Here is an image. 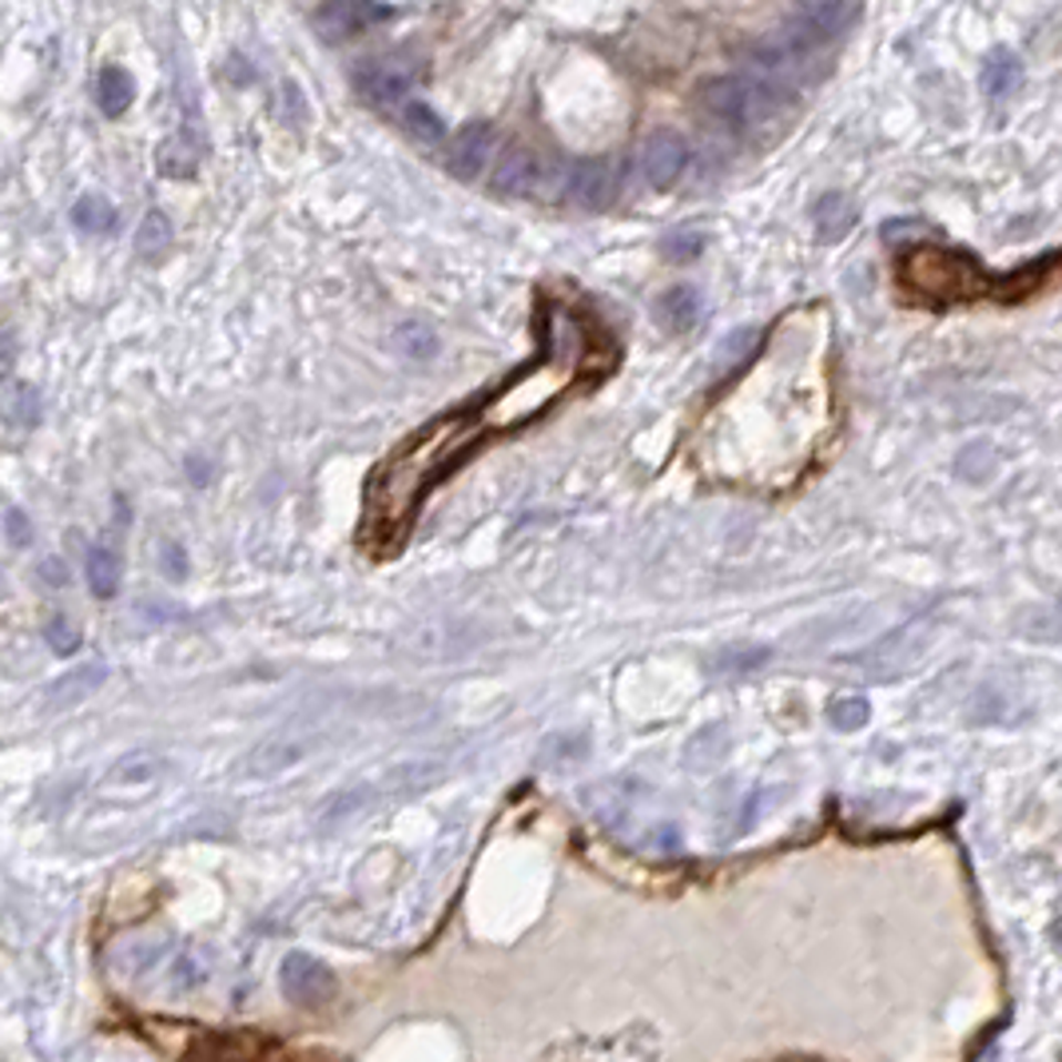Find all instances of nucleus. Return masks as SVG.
<instances>
[{
  "instance_id": "obj_1",
  "label": "nucleus",
  "mask_w": 1062,
  "mask_h": 1062,
  "mask_svg": "<svg viewBox=\"0 0 1062 1062\" xmlns=\"http://www.w3.org/2000/svg\"><path fill=\"white\" fill-rule=\"evenodd\" d=\"M470 439H474V430L462 419H442L430 422L410 442H402L374 470L371 486H367V534H374L379 542L402 534L410 514L419 509L422 494L442 478V470H450V462L470 446Z\"/></svg>"
},
{
  "instance_id": "obj_2",
  "label": "nucleus",
  "mask_w": 1062,
  "mask_h": 1062,
  "mask_svg": "<svg viewBox=\"0 0 1062 1062\" xmlns=\"http://www.w3.org/2000/svg\"><path fill=\"white\" fill-rule=\"evenodd\" d=\"M577 359H581V342H561L554 339L549 351L526 367L522 374L497 390L494 399L482 406V426L486 430H514L534 422L537 414H546L577 379Z\"/></svg>"
},
{
  "instance_id": "obj_3",
  "label": "nucleus",
  "mask_w": 1062,
  "mask_h": 1062,
  "mask_svg": "<svg viewBox=\"0 0 1062 1062\" xmlns=\"http://www.w3.org/2000/svg\"><path fill=\"white\" fill-rule=\"evenodd\" d=\"M896 275L907 291L927 302H936V307L979 299V295H987L994 287V279L979 267L975 255L951 251V247H936V244H916L907 247V251H899Z\"/></svg>"
},
{
  "instance_id": "obj_4",
  "label": "nucleus",
  "mask_w": 1062,
  "mask_h": 1062,
  "mask_svg": "<svg viewBox=\"0 0 1062 1062\" xmlns=\"http://www.w3.org/2000/svg\"><path fill=\"white\" fill-rule=\"evenodd\" d=\"M569 167H561L557 159L534 156L529 147H509L506 156L497 159L489 187L497 195H557L566 192Z\"/></svg>"
},
{
  "instance_id": "obj_5",
  "label": "nucleus",
  "mask_w": 1062,
  "mask_h": 1062,
  "mask_svg": "<svg viewBox=\"0 0 1062 1062\" xmlns=\"http://www.w3.org/2000/svg\"><path fill=\"white\" fill-rule=\"evenodd\" d=\"M769 104H772V92L749 76H721L704 89V107H709V116L721 120V124L732 127V132L749 127Z\"/></svg>"
},
{
  "instance_id": "obj_6",
  "label": "nucleus",
  "mask_w": 1062,
  "mask_h": 1062,
  "mask_svg": "<svg viewBox=\"0 0 1062 1062\" xmlns=\"http://www.w3.org/2000/svg\"><path fill=\"white\" fill-rule=\"evenodd\" d=\"M414 80H419V64L410 56H382V60H367V64L354 72V89H359V96L367 100V104L390 112V107H399L402 100L410 96Z\"/></svg>"
},
{
  "instance_id": "obj_7",
  "label": "nucleus",
  "mask_w": 1062,
  "mask_h": 1062,
  "mask_svg": "<svg viewBox=\"0 0 1062 1062\" xmlns=\"http://www.w3.org/2000/svg\"><path fill=\"white\" fill-rule=\"evenodd\" d=\"M279 987H283V994L295 1007H307V1011L327 1007L334 994H339L334 971L322 963V959L307 956V951H291V956L279 963Z\"/></svg>"
},
{
  "instance_id": "obj_8",
  "label": "nucleus",
  "mask_w": 1062,
  "mask_h": 1062,
  "mask_svg": "<svg viewBox=\"0 0 1062 1062\" xmlns=\"http://www.w3.org/2000/svg\"><path fill=\"white\" fill-rule=\"evenodd\" d=\"M852 12H856V4L852 0H819L816 9H808L804 17L792 20V29L784 32V49L788 52H812V49H824L828 40H836L839 32H844V24L852 20Z\"/></svg>"
},
{
  "instance_id": "obj_9",
  "label": "nucleus",
  "mask_w": 1062,
  "mask_h": 1062,
  "mask_svg": "<svg viewBox=\"0 0 1062 1062\" xmlns=\"http://www.w3.org/2000/svg\"><path fill=\"white\" fill-rule=\"evenodd\" d=\"M315 749V736H271V741L247 749L235 761V776L239 780H271L283 776L287 769H295L299 761H307Z\"/></svg>"
},
{
  "instance_id": "obj_10",
  "label": "nucleus",
  "mask_w": 1062,
  "mask_h": 1062,
  "mask_svg": "<svg viewBox=\"0 0 1062 1062\" xmlns=\"http://www.w3.org/2000/svg\"><path fill=\"white\" fill-rule=\"evenodd\" d=\"M390 17L386 4L379 0H327L315 17V32H319L327 44H339V40H351L359 32L374 29Z\"/></svg>"
},
{
  "instance_id": "obj_11",
  "label": "nucleus",
  "mask_w": 1062,
  "mask_h": 1062,
  "mask_svg": "<svg viewBox=\"0 0 1062 1062\" xmlns=\"http://www.w3.org/2000/svg\"><path fill=\"white\" fill-rule=\"evenodd\" d=\"M617 184H621V167L614 159H581V164L569 167L566 192L585 212H601V207L614 204Z\"/></svg>"
},
{
  "instance_id": "obj_12",
  "label": "nucleus",
  "mask_w": 1062,
  "mask_h": 1062,
  "mask_svg": "<svg viewBox=\"0 0 1062 1062\" xmlns=\"http://www.w3.org/2000/svg\"><path fill=\"white\" fill-rule=\"evenodd\" d=\"M684 164H689V144H684L677 132H669V127L653 132V136L641 144V176L645 184L657 187V192L673 187L677 179H681Z\"/></svg>"
},
{
  "instance_id": "obj_13",
  "label": "nucleus",
  "mask_w": 1062,
  "mask_h": 1062,
  "mask_svg": "<svg viewBox=\"0 0 1062 1062\" xmlns=\"http://www.w3.org/2000/svg\"><path fill=\"white\" fill-rule=\"evenodd\" d=\"M489 156H494V127H489V124H466L458 136L450 140L446 167H450V176L478 179L482 172H486Z\"/></svg>"
},
{
  "instance_id": "obj_14",
  "label": "nucleus",
  "mask_w": 1062,
  "mask_h": 1062,
  "mask_svg": "<svg viewBox=\"0 0 1062 1062\" xmlns=\"http://www.w3.org/2000/svg\"><path fill=\"white\" fill-rule=\"evenodd\" d=\"M812 224H816V235L824 244H836L856 227V204L844 192H824L812 204Z\"/></svg>"
},
{
  "instance_id": "obj_15",
  "label": "nucleus",
  "mask_w": 1062,
  "mask_h": 1062,
  "mask_svg": "<svg viewBox=\"0 0 1062 1062\" xmlns=\"http://www.w3.org/2000/svg\"><path fill=\"white\" fill-rule=\"evenodd\" d=\"M701 311H704V299L697 287L681 283V287H669V291L661 295V302H657V315H661V327L673 334H684L692 331L697 322H701Z\"/></svg>"
},
{
  "instance_id": "obj_16",
  "label": "nucleus",
  "mask_w": 1062,
  "mask_h": 1062,
  "mask_svg": "<svg viewBox=\"0 0 1062 1062\" xmlns=\"http://www.w3.org/2000/svg\"><path fill=\"white\" fill-rule=\"evenodd\" d=\"M439 764L414 761V764H399V769L382 772V780H374V800H402L414 796V792L430 788L439 780Z\"/></svg>"
},
{
  "instance_id": "obj_17",
  "label": "nucleus",
  "mask_w": 1062,
  "mask_h": 1062,
  "mask_svg": "<svg viewBox=\"0 0 1062 1062\" xmlns=\"http://www.w3.org/2000/svg\"><path fill=\"white\" fill-rule=\"evenodd\" d=\"M167 772L164 752L156 749H132L124 752L112 769H107V784H152Z\"/></svg>"
},
{
  "instance_id": "obj_18",
  "label": "nucleus",
  "mask_w": 1062,
  "mask_h": 1062,
  "mask_svg": "<svg viewBox=\"0 0 1062 1062\" xmlns=\"http://www.w3.org/2000/svg\"><path fill=\"white\" fill-rule=\"evenodd\" d=\"M0 419L9 426H32L40 419V394L24 379L0 382Z\"/></svg>"
},
{
  "instance_id": "obj_19",
  "label": "nucleus",
  "mask_w": 1062,
  "mask_h": 1062,
  "mask_svg": "<svg viewBox=\"0 0 1062 1062\" xmlns=\"http://www.w3.org/2000/svg\"><path fill=\"white\" fill-rule=\"evenodd\" d=\"M132 96H136V84H132V76H127L124 69H116V64H107V69H100V80H96V104L104 116H124L127 107H132Z\"/></svg>"
},
{
  "instance_id": "obj_20",
  "label": "nucleus",
  "mask_w": 1062,
  "mask_h": 1062,
  "mask_svg": "<svg viewBox=\"0 0 1062 1062\" xmlns=\"http://www.w3.org/2000/svg\"><path fill=\"white\" fill-rule=\"evenodd\" d=\"M104 677H107V669H104L100 661H96V664H84V669H72L69 677H60V681L49 684V701H52V704H64V709H69V704H80L84 697H92V692H96L100 684H104Z\"/></svg>"
},
{
  "instance_id": "obj_21",
  "label": "nucleus",
  "mask_w": 1062,
  "mask_h": 1062,
  "mask_svg": "<svg viewBox=\"0 0 1062 1062\" xmlns=\"http://www.w3.org/2000/svg\"><path fill=\"white\" fill-rule=\"evenodd\" d=\"M1019 80H1023V64H1019V56L1007 49H999L991 60L983 64V92L991 100H1003L1011 96L1014 89H1019Z\"/></svg>"
},
{
  "instance_id": "obj_22",
  "label": "nucleus",
  "mask_w": 1062,
  "mask_h": 1062,
  "mask_svg": "<svg viewBox=\"0 0 1062 1062\" xmlns=\"http://www.w3.org/2000/svg\"><path fill=\"white\" fill-rule=\"evenodd\" d=\"M371 804H374V784H354V788L334 792L319 808V828H334V824H342V819L362 808H371Z\"/></svg>"
},
{
  "instance_id": "obj_23",
  "label": "nucleus",
  "mask_w": 1062,
  "mask_h": 1062,
  "mask_svg": "<svg viewBox=\"0 0 1062 1062\" xmlns=\"http://www.w3.org/2000/svg\"><path fill=\"white\" fill-rule=\"evenodd\" d=\"M120 577H124V566H120V554L107 546L89 549V585L96 597H116L120 594Z\"/></svg>"
},
{
  "instance_id": "obj_24",
  "label": "nucleus",
  "mask_w": 1062,
  "mask_h": 1062,
  "mask_svg": "<svg viewBox=\"0 0 1062 1062\" xmlns=\"http://www.w3.org/2000/svg\"><path fill=\"white\" fill-rule=\"evenodd\" d=\"M156 172L164 179H192L195 176V147L184 136H172L156 147Z\"/></svg>"
},
{
  "instance_id": "obj_25",
  "label": "nucleus",
  "mask_w": 1062,
  "mask_h": 1062,
  "mask_svg": "<svg viewBox=\"0 0 1062 1062\" xmlns=\"http://www.w3.org/2000/svg\"><path fill=\"white\" fill-rule=\"evenodd\" d=\"M72 224L80 227V231H112L116 227V207L107 204L104 195H80L76 207H72Z\"/></svg>"
},
{
  "instance_id": "obj_26",
  "label": "nucleus",
  "mask_w": 1062,
  "mask_h": 1062,
  "mask_svg": "<svg viewBox=\"0 0 1062 1062\" xmlns=\"http://www.w3.org/2000/svg\"><path fill=\"white\" fill-rule=\"evenodd\" d=\"M167 247H172V224H167V215L147 212L144 224H140V231H136V251L144 255V259H159Z\"/></svg>"
},
{
  "instance_id": "obj_27",
  "label": "nucleus",
  "mask_w": 1062,
  "mask_h": 1062,
  "mask_svg": "<svg viewBox=\"0 0 1062 1062\" xmlns=\"http://www.w3.org/2000/svg\"><path fill=\"white\" fill-rule=\"evenodd\" d=\"M394 347H399L402 354H410V359H434L439 334L430 331L426 322H402L399 331H394Z\"/></svg>"
},
{
  "instance_id": "obj_28",
  "label": "nucleus",
  "mask_w": 1062,
  "mask_h": 1062,
  "mask_svg": "<svg viewBox=\"0 0 1062 1062\" xmlns=\"http://www.w3.org/2000/svg\"><path fill=\"white\" fill-rule=\"evenodd\" d=\"M664 255L669 259H677V264H689V259H697V255L704 251V231L701 227H677V231L664 235Z\"/></svg>"
},
{
  "instance_id": "obj_29",
  "label": "nucleus",
  "mask_w": 1062,
  "mask_h": 1062,
  "mask_svg": "<svg viewBox=\"0 0 1062 1062\" xmlns=\"http://www.w3.org/2000/svg\"><path fill=\"white\" fill-rule=\"evenodd\" d=\"M44 641H49V649L56 657H72L80 649V629H76V621L72 617H64V614H56V617H49V625H44Z\"/></svg>"
},
{
  "instance_id": "obj_30",
  "label": "nucleus",
  "mask_w": 1062,
  "mask_h": 1062,
  "mask_svg": "<svg viewBox=\"0 0 1062 1062\" xmlns=\"http://www.w3.org/2000/svg\"><path fill=\"white\" fill-rule=\"evenodd\" d=\"M406 124H410V132H414V136H422V140H442V136H446V124L439 120V112H434V107H426L422 100H410V104H406Z\"/></svg>"
},
{
  "instance_id": "obj_31",
  "label": "nucleus",
  "mask_w": 1062,
  "mask_h": 1062,
  "mask_svg": "<svg viewBox=\"0 0 1062 1062\" xmlns=\"http://www.w3.org/2000/svg\"><path fill=\"white\" fill-rule=\"evenodd\" d=\"M994 466V450L987 446V442H971V446L959 454V470H963L967 478H987Z\"/></svg>"
},
{
  "instance_id": "obj_32",
  "label": "nucleus",
  "mask_w": 1062,
  "mask_h": 1062,
  "mask_svg": "<svg viewBox=\"0 0 1062 1062\" xmlns=\"http://www.w3.org/2000/svg\"><path fill=\"white\" fill-rule=\"evenodd\" d=\"M749 347H756V331H732L729 334V342L721 347V359H716V371H724L729 362H736V359H744V351Z\"/></svg>"
},
{
  "instance_id": "obj_33",
  "label": "nucleus",
  "mask_w": 1062,
  "mask_h": 1062,
  "mask_svg": "<svg viewBox=\"0 0 1062 1062\" xmlns=\"http://www.w3.org/2000/svg\"><path fill=\"white\" fill-rule=\"evenodd\" d=\"M9 537L17 546H29V522H24L20 509H9Z\"/></svg>"
},
{
  "instance_id": "obj_34",
  "label": "nucleus",
  "mask_w": 1062,
  "mask_h": 1062,
  "mask_svg": "<svg viewBox=\"0 0 1062 1062\" xmlns=\"http://www.w3.org/2000/svg\"><path fill=\"white\" fill-rule=\"evenodd\" d=\"M164 557H167V566H172V577H184V549H179V546H167Z\"/></svg>"
},
{
  "instance_id": "obj_35",
  "label": "nucleus",
  "mask_w": 1062,
  "mask_h": 1062,
  "mask_svg": "<svg viewBox=\"0 0 1062 1062\" xmlns=\"http://www.w3.org/2000/svg\"><path fill=\"white\" fill-rule=\"evenodd\" d=\"M44 577H49L52 585H64L69 581V569H60V561H44Z\"/></svg>"
},
{
  "instance_id": "obj_36",
  "label": "nucleus",
  "mask_w": 1062,
  "mask_h": 1062,
  "mask_svg": "<svg viewBox=\"0 0 1062 1062\" xmlns=\"http://www.w3.org/2000/svg\"><path fill=\"white\" fill-rule=\"evenodd\" d=\"M1054 264H1059V267H1062V259H1054Z\"/></svg>"
}]
</instances>
